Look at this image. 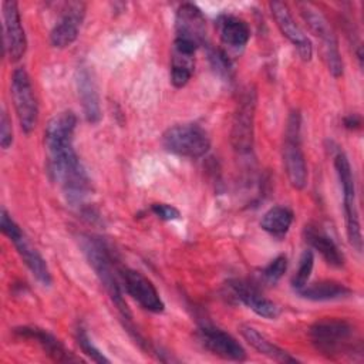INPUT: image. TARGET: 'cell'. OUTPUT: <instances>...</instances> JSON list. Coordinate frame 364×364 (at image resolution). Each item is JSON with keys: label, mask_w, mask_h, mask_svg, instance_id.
Masks as SVG:
<instances>
[{"label": "cell", "mask_w": 364, "mask_h": 364, "mask_svg": "<svg viewBox=\"0 0 364 364\" xmlns=\"http://www.w3.org/2000/svg\"><path fill=\"white\" fill-rule=\"evenodd\" d=\"M77 117L73 111L54 115L44 131V144L48 154V171L63 188L67 200L82 203L91 189L88 173L74 149Z\"/></svg>", "instance_id": "obj_1"}, {"label": "cell", "mask_w": 364, "mask_h": 364, "mask_svg": "<svg viewBox=\"0 0 364 364\" xmlns=\"http://www.w3.org/2000/svg\"><path fill=\"white\" fill-rule=\"evenodd\" d=\"M80 246L82 249V253L88 264L95 272L98 280L107 290L112 303L119 310L121 316L125 320H131V311L124 300L122 290H121V283H119L121 270L115 269V263L108 247L104 245V242L92 236L81 237Z\"/></svg>", "instance_id": "obj_2"}, {"label": "cell", "mask_w": 364, "mask_h": 364, "mask_svg": "<svg viewBox=\"0 0 364 364\" xmlns=\"http://www.w3.org/2000/svg\"><path fill=\"white\" fill-rule=\"evenodd\" d=\"M309 336L311 344L326 357H340L354 351V326L343 318H321L316 321Z\"/></svg>", "instance_id": "obj_3"}, {"label": "cell", "mask_w": 364, "mask_h": 364, "mask_svg": "<svg viewBox=\"0 0 364 364\" xmlns=\"http://www.w3.org/2000/svg\"><path fill=\"white\" fill-rule=\"evenodd\" d=\"M334 168L340 181V186L343 191V206H344V220H346V232L348 243L357 250H363V235L361 225L358 218L357 200H355V183L354 175L350 165L348 158L343 151H337L334 154Z\"/></svg>", "instance_id": "obj_4"}, {"label": "cell", "mask_w": 364, "mask_h": 364, "mask_svg": "<svg viewBox=\"0 0 364 364\" xmlns=\"http://www.w3.org/2000/svg\"><path fill=\"white\" fill-rule=\"evenodd\" d=\"M301 117L299 111H291L286 125L284 144H283V165L284 172L290 185L294 189H304L307 185V164L301 149V136H300Z\"/></svg>", "instance_id": "obj_5"}, {"label": "cell", "mask_w": 364, "mask_h": 364, "mask_svg": "<svg viewBox=\"0 0 364 364\" xmlns=\"http://www.w3.org/2000/svg\"><path fill=\"white\" fill-rule=\"evenodd\" d=\"M0 229L1 232L14 243L17 253L23 259L24 264L28 267L31 274L40 282L43 286H51L53 277L48 269L46 259L40 255V252L30 243L21 228L16 223V220L10 216V213L3 208L0 216Z\"/></svg>", "instance_id": "obj_6"}, {"label": "cell", "mask_w": 364, "mask_h": 364, "mask_svg": "<svg viewBox=\"0 0 364 364\" xmlns=\"http://www.w3.org/2000/svg\"><path fill=\"white\" fill-rule=\"evenodd\" d=\"M162 145L171 154L195 159L209 151L210 138L198 124H176L162 134Z\"/></svg>", "instance_id": "obj_7"}, {"label": "cell", "mask_w": 364, "mask_h": 364, "mask_svg": "<svg viewBox=\"0 0 364 364\" xmlns=\"http://www.w3.org/2000/svg\"><path fill=\"white\" fill-rule=\"evenodd\" d=\"M300 14L309 26L310 31L320 40L324 61L330 74L334 78H340L343 75V60L338 50L337 37L331 30L328 21L317 9L307 3L300 4Z\"/></svg>", "instance_id": "obj_8"}, {"label": "cell", "mask_w": 364, "mask_h": 364, "mask_svg": "<svg viewBox=\"0 0 364 364\" xmlns=\"http://www.w3.org/2000/svg\"><path fill=\"white\" fill-rule=\"evenodd\" d=\"M10 90L20 127L24 134H31L37 125L38 105L30 75L24 68L13 71Z\"/></svg>", "instance_id": "obj_9"}, {"label": "cell", "mask_w": 364, "mask_h": 364, "mask_svg": "<svg viewBox=\"0 0 364 364\" xmlns=\"http://www.w3.org/2000/svg\"><path fill=\"white\" fill-rule=\"evenodd\" d=\"M255 109L256 92L253 88H247L239 98L230 132L232 145L239 154H249L252 151Z\"/></svg>", "instance_id": "obj_10"}, {"label": "cell", "mask_w": 364, "mask_h": 364, "mask_svg": "<svg viewBox=\"0 0 364 364\" xmlns=\"http://www.w3.org/2000/svg\"><path fill=\"white\" fill-rule=\"evenodd\" d=\"M3 43L4 51L11 61H18L27 50V37L21 23L17 1H3Z\"/></svg>", "instance_id": "obj_11"}, {"label": "cell", "mask_w": 364, "mask_h": 364, "mask_svg": "<svg viewBox=\"0 0 364 364\" xmlns=\"http://www.w3.org/2000/svg\"><path fill=\"white\" fill-rule=\"evenodd\" d=\"M121 280L128 294L145 310L151 313H162L165 304L154 286V283L141 272L134 269H122Z\"/></svg>", "instance_id": "obj_12"}, {"label": "cell", "mask_w": 364, "mask_h": 364, "mask_svg": "<svg viewBox=\"0 0 364 364\" xmlns=\"http://www.w3.org/2000/svg\"><path fill=\"white\" fill-rule=\"evenodd\" d=\"M198 337L202 346L210 351L212 354L229 360V361H245L246 360V351L243 346L229 333L225 330L205 324L199 327Z\"/></svg>", "instance_id": "obj_13"}, {"label": "cell", "mask_w": 364, "mask_h": 364, "mask_svg": "<svg viewBox=\"0 0 364 364\" xmlns=\"http://www.w3.org/2000/svg\"><path fill=\"white\" fill-rule=\"evenodd\" d=\"M269 7L280 33L294 46L303 61H310L313 57L311 41L296 24L287 4L283 1H270Z\"/></svg>", "instance_id": "obj_14"}, {"label": "cell", "mask_w": 364, "mask_h": 364, "mask_svg": "<svg viewBox=\"0 0 364 364\" xmlns=\"http://www.w3.org/2000/svg\"><path fill=\"white\" fill-rule=\"evenodd\" d=\"M85 16V4L81 1H68L64 4L60 20L54 24L50 33L53 47H70L78 37L81 23Z\"/></svg>", "instance_id": "obj_15"}, {"label": "cell", "mask_w": 364, "mask_h": 364, "mask_svg": "<svg viewBox=\"0 0 364 364\" xmlns=\"http://www.w3.org/2000/svg\"><path fill=\"white\" fill-rule=\"evenodd\" d=\"M228 287L230 289V293L236 300H239L242 304H245L257 316L269 320H274L279 317L280 314L279 306L270 299L264 297L255 284L245 280L235 279V280H229Z\"/></svg>", "instance_id": "obj_16"}, {"label": "cell", "mask_w": 364, "mask_h": 364, "mask_svg": "<svg viewBox=\"0 0 364 364\" xmlns=\"http://www.w3.org/2000/svg\"><path fill=\"white\" fill-rule=\"evenodd\" d=\"M176 38L188 40L198 47L203 44L206 37V21L200 9L193 3H183L175 16Z\"/></svg>", "instance_id": "obj_17"}, {"label": "cell", "mask_w": 364, "mask_h": 364, "mask_svg": "<svg viewBox=\"0 0 364 364\" xmlns=\"http://www.w3.org/2000/svg\"><path fill=\"white\" fill-rule=\"evenodd\" d=\"M196 50V44L175 37L171 54V82L175 88L185 87L192 78Z\"/></svg>", "instance_id": "obj_18"}, {"label": "cell", "mask_w": 364, "mask_h": 364, "mask_svg": "<svg viewBox=\"0 0 364 364\" xmlns=\"http://www.w3.org/2000/svg\"><path fill=\"white\" fill-rule=\"evenodd\" d=\"M75 84L78 91V98L82 107L85 119L90 124H98L102 118L98 88L92 75V71L88 67H80L75 75Z\"/></svg>", "instance_id": "obj_19"}, {"label": "cell", "mask_w": 364, "mask_h": 364, "mask_svg": "<svg viewBox=\"0 0 364 364\" xmlns=\"http://www.w3.org/2000/svg\"><path fill=\"white\" fill-rule=\"evenodd\" d=\"M14 333L21 338L34 340L44 350V353L48 357H51L54 361L67 363V361H78L80 360L73 353H70L58 338H55L51 333H48L44 328L23 326V327L14 328Z\"/></svg>", "instance_id": "obj_20"}, {"label": "cell", "mask_w": 364, "mask_h": 364, "mask_svg": "<svg viewBox=\"0 0 364 364\" xmlns=\"http://www.w3.org/2000/svg\"><path fill=\"white\" fill-rule=\"evenodd\" d=\"M239 331L242 337L260 354L266 355L267 358L276 361V363H299L296 357H293L290 353L283 350L282 347L272 343L264 334H262L259 330L249 324H242L239 327Z\"/></svg>", "instance_id": "obj_21"}, {"label": "cell", "mask_w": 364, "mask_h": 364, "mask_svg": "<svg viewBox=\"0 0 364 364\" xmlns=\"http://www.w3.org/2000/svg\"><path fill=\"white\" fill-rule=\"evenodd\" d=\"M220 41L232 48H243L250 38L247 23L232 14H222L216 21Z\"/></svg>", "instance_id": "obj_22"}, {"label": "cell", "mask_w": 364, "mask_h": 364, "mask_svg": "<svg viewBox=\"0 0 364 364\" xmlns=\"http://www.w3.org/2000/svg\"><path fill=\"white\" fill-rule=\"evenodd\" d=\"M304 239L314 250L321 255L327 264L333 267H341L344 264V256L336 242L317 226L307 225L304 228Z\"/></svg>", "instance_id": "obj_23"}, {"label": "cell", "mask_w": 364, "mask_h": 364, "mask_svg": "<svg viewBox=\"0 0 364 364\" xmlns=\"http://www.w3.org/2000/svg\"><path fill=\"white\" fill-rule=\"evenodd\" d=\"M297 293L300 297L311 301H330L348 297L351 294V289L334 280H321L311 284L307 283Z\"/></svg>", "instance_id": "obj_24"}, {"label": "cell", "mask_w": 364, "mask_h": 364, "mask_svg": "<svg viewBox=\"0 0 364 364\" xmlns=\"http://www.w3.org/2000/svg\"><path fill=\"white\" fill-rule=\"evenodd\" d=\"M293 219H294V215L290 208L277 205V206L270 208L262 216L260 226L264 232L270 233L272 236L282 237L289 232V229L293 223Z\"/></svg>", "instance_id": "obj_25"}, {"label": "cell", "mask_w": 364, "mask_h": 364, "mask_svg": "<svg viewBox=\"0 0 364 364\" xmlns=\"http://www.w3.org/2000/svg\"><path fill=\"white\" fill-rule=\"evenodd\" d=\"M314 266V255L310 249L304 250L300 256V262H299V267L296 274L291 279V287L299 291L301 287H304L310 279L311 270Z\"/></svg>", "instance_id": "obj_26"}, {"label": "cell", "mask_w": 364, "mask_h": 364, "mask_svg": "<svg viewBox=\"0 0 364 364\" xmlns=\"http://www.w3.org/2000/svg\"><path fill=\"white\" fill-rule=\"evenodd\" d=\"M75 340H77L80 348L82 350V353L87 354L92 361L101 363V364H102V363H105V364L109 363V360L100 351V348L94 346V343H92L91 338H90V336L87 334V331H85L82 327H78V328H77V331H75Z\"/></svg>", "instance_id": "obj_27"}, {"label": "cell", "mask_w": 364, "mask_h": 364, "mask_svg": "<svg viewBox=\"0 0 364 364\" xmlns=\"http://www.w3.org/2000/svg\"><path fill=\"white\" fill-rule=\"evenodd\" d=\"M287 270V256L286 255H279L276 256L262 272L263 277L269 282V283H276L282 279V276L286 273Z\"/></svg>", "instance_id": "obj_28"}, {"label": "cell", "mask_w": 364, "mask_h": 364, "mask_svg": "<svg viewBox=\"0 0 364 364\" xmlns=\"http://www.w3.org/2000/svg\"><path fill=\"white\" fill-rule=\"evenodd\" d=\"M209 60L212 63V67L215 71L225 80H229L232 77V64L228 55L220 50H212L209 53Z\"/></svg>", "instance_id": "obj_29"}, {"label": "cell", "mask_w": 364, "mask_h": 364, "mask_svg": "<svg viewBox=\"0 0 364 364\" xmlns=\"http://www.w3.org/2000/svg\"><path fill=\"white\" fill-rule=\"evenodd\" d=\"M13 144V129L11 119L9 118L7 111L3 108L0 118V145L3 149H7Z\"/></svg>", "instance_id": "obj_30"}, {"label": "cell", "mask_w": 364, "mask_h": 364, "mask_svg": "<svg viewBox=\"0 0 364 364\" xmlns=\"http://www.w3.org/2000/svg\"><path fill=\"white\" fill-rule=\"evenodd\" d=\"M151 210L162 220H176L181 219V212L178 208H175L173 205L169 203H152L151 205Z\"/></svg>", "instance_id": "obj_31"}, {"label": "cell", "mask_w": 364, "mask_h": 364, "mask_svg": "<svg viewBox=\"0 0 364 364\" xmlns=\"http://www.w3.org/2000/svg\"><path fill=\"white\" fill-rule=\"evenodd\" d=\"M344 127L347 129H358L361 127V117L357 114H350L344 118Z\"/></svg>", "instance_id": "obj_32"}]
</instances>
